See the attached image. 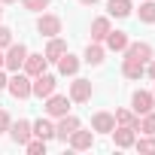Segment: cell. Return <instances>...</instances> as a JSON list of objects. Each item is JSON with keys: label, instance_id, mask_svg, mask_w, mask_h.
<instances>
[{"label": "cell", "instance_id": "1", "mask_svg": "<svg viewBox=\"0 0 155 155\" xmlns=\"http://www.w3.org/2000/svg\"><path fill=\"white\" fill-rule=\"evenodd\" d=\"M25 58H28V49H25L21 43H18V46H12V43H9V52L3 55V67H6V70H12V73H18V70L25 67Z\"/></svg>", "mask_w": 155, "mask_h": 155}, {"label": "cell", "instance_id": "2", "mask_svg": "<svg viewBox=\"0 0 155 155\" xmlns=\"http://www.w3.org/2000/svg\"><path fill=\"white\" fill-rule=\"evenodd\" d=\"M52 91H55V76H49V73L34 76V82H31V94H37V97H49Z\"/></svg>", "mask_w": 155, "mask_h": 155}, {"label": "cell", "instance_id": "3", "mask_svg": "<svg viewBox=\"0 0 155 155\" xmlns=\"http://www.w3.org/2000/svg\"><path fill=\"white\" fill-rule=\"evenodd\" d=\"M6 88H9V94L12 97H31V79H28V76H21V73H15L12 76V79L6 82Z\"/></svg>", "mask_w": 155, "mask_h": 155}, {"label": "cell", "instance_id": "4", "mask_svg": "<svg viewBox=\"0 0 155 155\" xmlns=\"http://www.w3.org/2000/svg\"><path fill=\"white\" fill-rule=\"evenodd\" d=\"M67 110H70V97L49 94V101H46V113L49 116H67Z\"/></svg>", "mask_w": 155, "mask_h": 155}, {"label": "cell", "instance_id": "5", "mask_svg": "<svg viewBox=\"0 0 155 155\" xmlns=\"http://www.w3.org/2000/svg\"><path fill=\"white\" fill-rule=\"evenodd\" d=\"M88 97H91V82H88V79H76V82L70 85V101L85 104Z\"/></svg>", "mask_w": 155, "mask_h": 155}, {"label": "cell", "instance_id": "6", "mask_svg": "<svg viewBox=\"0 0 155 155\" xmlns=\"http://www.w3.org/2000/svg\"><path fill=\"white\" fill-rule=\"evenodd\" d=\"M37 31H40L43 37H55V34H61V18H58V15H43V18L37 21Z\"/></svg>", "mask_w": 155, "mask_h": 155}, {"label": "cell", "instance_id": "7", "mask_svg": "<svg viewBox=\"0 0 155 155\" xmlns=\"http://www.w3.org/2000/svg\"><path fill=\"white\" fill-rule=\"evenodd\" d=\"M134 131H137V128L122 125V128H113L110 134H113V140H116V146H119V149H128V146H134Z\"/></svg>", "mask_w": 155, "mask_h": 155}, {"label": "cell", "instance_id": "8", "mask_svg": "<svg viewBox=\"0 0 155 155\" xmlns=\"http://www.w3.org/2000/svg\"><path fill=\"white\" fill-rule=\"evenodd\" d=\"M76 128H79V119H76V116H61V122H58V128H55V137H58V140H67Z\"/></svg>", "mask_w": 155, "mask_h": 155}, {"label": "cell", "instance_id": "9", "mask_svg": "<svg viewBox=\"0 0 155 155\" xmlns=\"http://www.w3.org/2000/svg\"><path fill=\"white\" fill-rule=\"evenodd\" d=\"M9 131H12V140H15L18 146H25V143L31 140V134H34V131H31V122H25V119H18L15 125H9Z\"/></svg>", "mask_w": 155, "mask_h": 155}, {"label": "cell", "instance_id": "10", "mask_svg": "<svg viewBox=\"0 0 155 155\" xmlns=\"http://www.w3.org/2000/svg\"><path fill=\"white\" fill-rule=\"evenodd\" d=\"M91 128L101 131V134H110V131L116 128V116H110V113H97V116L91 119Z\"/></svg>", "mask_w": 155, "mask_h": 155}, {"label": "cell", "instance_id": "11", "mask_svg": "<svg viewBox=\"0 0 155 155\" xmlns=\"http://www.w3.org/2000/svg\"><path fill=\"white\" fill-rule=\"evenodd\" d=\"M91 143H94L91 131H79V128H76V131L70 134V146H73V149H91Z\"/></svg>", "mask_w": 155, "mask_h": 155}, {"label": "cell", "instance_id": "12", "mask_svg": "<svg viewBox=\"0 0 155 155\" xmlns=\"http://www.w3.org/2000/svg\"><path fill=\"white\" fill-rule=\"evenodd\" d=\"M58 70H61L64 76H73L76 70H79V58H76V55H70V52H64V55L58 58Z\"/></svg>", "mask_w": 155, "mask_h": 155}, {"label": "cell", "instance_id": "13", "mask_svg": "<svg viewBox=\"0 0 155 155\" xmlns=\"http://www.w3.org/2000/svg\"><path fill=\"white\" fill-rule=\"evenodd\" d=\"M25 70H28V76H40L46 70V55H28L25 58Z\"/></svg>", "mask_w": 155, "mask_h": 155}, {"label": "cell", "instance_id": "14", "mask_svg": "<svg viewBox=\"0 0 155 155\" xmlns=\"http://www.w3.org/2000/svg\"><path fill=\"white\" fill-rule=\"evenodd\" d=\"M152 101H155L152 94H146V91H134V97H131V104H134V113H143V116H146V113L152 110Z\"/></svg>", "mask_w": 155, "mask_h": 155}, {"label": "cell", "instance_id": "15", "mask_svg": "<svg viewBox=\"0 0 155 155\" xmlns=\"http://www.w3.org/2000/svg\"><path fill=\"white\" fill-rule=\"evenodd\" d=\"M128 58H134V61H149V58H152V46H149V43H134V46H128Z\"/></svg>", "mask_w": 155, "mask_h": 155}, {"label": "cell", "instance_id": "16", "mask_svg": "<svg viewBox=\"0 0 155 155\" xmlns=\"http://www.w3.org/2000/svg\"><path fill=\"white\" fill-rule=\"evenodd\" d=\"M31 131H34V137H40V140H52V137H55V128H52V122H46V119H37V122L31 125Z\"/></svg>", "mask_w": 155, "mask_h": 155}, {"label": "cell", "instance_id": "17", "mask_svg": "<svg viewBox=\"0 0 155 155\" xmlns=\"http://www.w3.org/2000/svg\"><path fill=\"white\" fill-rule=\"evenodd\" d=\"M107 9H110V15H116V18H125V15H131V0H110L107 3Z\"/></svg>", "mask_w": 155, "mask_h": 155}, {"label": "cell", "instance_id": "18", "mask_svg": "<svg viewBox=\"0 0 155 155\" xmlns=\"http://www.w3.org/2000/svg\"><path fill=\"white\" fill-rule=\"evenodd\" d=\"M104 40H107V46H110V49H116V52L128 49V37H125L122 31H110V34H107Z\"/></svg>", "mask_w": 155, "mask_h": 155}, {"label": "cell", "instance_id": "19", "mask_svg": "<svg viewBox=\"0 0 155 155\" xmlns=\"http://www.w3.org/2000/svg\"><path fill=\"white\" fill-rule=\"evenodd\" d=\"M122 73L128 76V79H140V76H143V61L125 58V67H122Z\"/></svg>", "mask_w": 155, "mask_h": 155}, {"label": "cell", "instance_id": "20", "mask_svg": "<svg viewBox=\"0 0 155 155\" xmlns=\"http://www.w3.org/2000/svg\"><path fill=\"white\" fill-rule=\"evenodd\" d=\"M110 34V18H94L91 21V40H104Z\"/></svg>", "mask_w": 155, "mask_h": 155}, {"label": "cell", "instance_id": "21", "mask_svg": "<svg viewBox=\"0 0 155 155\" xmlns=\"http://www.w3.org/2000/svg\"><path fill=\"white\" fill-rule=\"evenodd\" d=\"M67 52V46H64V40H52L49 46H46V61H58L61 55Z\"/></svg>", "mask_w": 155, "mask_h": 155}, {"label": "cell", "instance_id": "22", "mask_svg": "<svg viewBox=\"0 0 155 155\" xmlns=\"http://www.w3.org/2000/svg\"><path fill=\"white\" fill-rule=\"evenodd\" d=\"M140 21H146V25H155V3L152 0H146V3H140Z\"/></svg>", "mask_w": 155, "mask_h": 155}, {"label": "cell", "instance_id": "23", "mask_svg": "<svg viewBox=\"0 0 155 155\" xmlns=\"http://www.w3.org/2000/svg\"><path fill=\"white\" fill-rule=\"evenodd\" d=\"M85 61H88V64H94V67H97V64H101V61H104V49H101V46H94V43H91V46H88V49H85Z\"/></svg>", "mask_w": 155, "mask_h": 155}, {"label": "cell", "instance_id": "24", "mask_svg": "<svg viewBox=\"0 0 155 155\" xmlns=\"http://www.w3.org/2000/svg\"><path fill=\"white\" fill-rule=\"evenodd\" d=\"M116 122H119V125H128V128H137V131H140V122H137V119H134L128 110H119V113H116Z\"/></svg>", "mask_w": 155, "mask_h": 155}, {"label": "cell", "instance_id": "25", "mask_svg": "<svg viewBox=\"0 0 155 155\" xmlns=\"http://www.w3.org/2000/svg\"><path fill=\"white\" fill-rule=\"evenodd\" d=\"M25 146H28V152H31V155H40V152H46V140H40V137H37V140H28Z\"/></svg>", "mask_w": 155, "mask_h": 155}, {"label": "cell", "instance_id": "26", "mask_svg": "<svg viewBox=\"0 0 155 155\" xmlns=\"http://www.w3.org/2000/svg\"><path fill=\"white\" fill-rule=\"evenodd\" d=\"M140 131H143V134H155V113H152V110L146 113V119H143V125H140Z\"/></svg>", "mask_w": 155, "mask_h": 155}, {"label": "cell", "instance_id": "27", "mask_svg": "<svg viewBox=\"0 0 155 155\" xmlns=\"http://www.w3.org/2000/svg\"><path fill=\"white\" fill-rule=\"evenodd\" d=\"M25 9H46L49 6V0H21Z\"/></svg>", "mask_w": 155, "mask_h": 155}, {"label": "cell", "instance_id": "28", "mask_svg": "<svg viewBox=\"0 0 155 155\" xmlns=\"http://www.w3.org/2000/svg\"><path fill=\"white\" fill-rule=\"evenodd\" d=\"M9 43H12V31H9V28H0V49L9 46Z\"/></svg>", "mask_w": 155, "mask_h": 155}, {"label": "cell", "instance_id": "29", "mask_svg": "<svg viewBox=\"0 0 155 155\" xmlns=\"http://www.w3.org/2000/svg\"><path fill=\"white\" fill-rule=\"evenodd\" d=\"M137 149L140 152H155V140H137Z\"/></svg>", "mask_w": 155, "mask_h": 155}, {"label": "cell", "instance_id": "30", "mask_svg": "<svg viewBox=\"0 0 155 155\" xmlns=\"http://www.w3.org/2000/svg\"><path fill=\"white\" fill-rule=\"evenodd\" d=\"M9 125H12V122H9V116L0 110V134H3V131H9Z\"/></svg>", "mask_w": 155, "mask_h": 155}, {"label": "cell", "instance_id": "31", "mask_svg": "<svg viewBox=\"0 0 155 155\" xmlns=\"http://www.w3.org/2000/svg\"><path fill=\"white\" fill-rule=\"evenodd\" d=\"M6 82H9V79H6V76H3V73H0V88H6Z\"/></svg>", "mask_w": 155, "mask_h": 155}, {"label": "cell", "instance_id": "32", "mask_svg": "<svg viewBox=\"0 0 155 155\" xmlns=\"http://www.w3.org/2000/svg\"><path fill=\"white\" fill-rule=\"evenodd\" d=\"M149 76H152V79H155V61L149 64Z\"/></svg>", "mask_w": 155, "mask_h": 155}, {"label": "cell", "instance_id": "33", "mask_svg": "<svg viewBox=\"0 0 155 155\" xmlns=\"http://www.w3.org/2000/svg\"><path fill=\"white\" fill-rule=\"evenodd\" d=\"M79 3H97V0H79Z\"/></svg>", "mask_w": 155, "mask_h": 155}, {"label": "cell", "instance_id": "34", "mask_svg": "<svg viewBox=\"0 0 155 155\" xmlns=\"http://www.w3.org/2000/svg\"><path fill=\"white\" fill-rule=\"evenodd\" d=\"M0 3H15V0H0Z\"/></svg>", "mask_w": 155, "mask_h": 155}, {"label": "cell", "instance_id": "35", "mask_svg": "<svg viewBox=\"0 0 155 155\" xmlns=\"http://www.w3.org/2000/svg\"><path fill=\"white\" fill-rule=\"evenodd\" d=\"M0 67H3V52H0Z\"/></svg>", "mask_w": 155, "mask_h": 155}, {"label": "cell", "instance_id": "36", "mask_svg": "<svg viewBox=\"0 0 155 155\" xmlns=\"http://www.w3.org/2000/svg\"><path fill=\"white\" fill-rule=\"evenodd\" d=\"M0 15H3V9H0Z\"/></svg>", "mask_w": 155, "mask_h": 155}]
</instances>
